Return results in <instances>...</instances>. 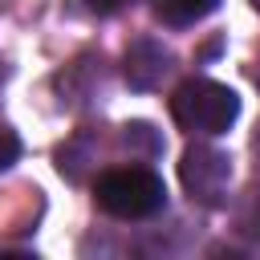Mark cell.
Here are the masks:
<instances>
[{
    "mask_svg": "<svg viewBox=\"0 0 260 260\" xmlns=\"http://www.w3.org/2000/svg\"><path fill=\"white\" fill-rule=\"evenodd\" d=\"M236 114H240L236 89H228L211 77H191L171 98V118L195 134H223L236 122Z\"/></svg>",
    "mask_w": 260,
    "mask_h": 260,
    "instance_id": "2",
    "label": "cell"
},
{
    "mask_svg": "<svg viewBox=\"0 0 260 260\" xmlns=\"http://www.w3.org/2000/svg\"><path fill=\"white\" fill-rule=\"evenodd\" d=\"M150 8H154V16H158L162 24L187 28V24L203 20V16H211V12L219 8V0H150Z\"/></svg>",
    "mask_w": 260,
    "mask_h": 260,
    "instance_id": "5",
    "label": "cell"
},
{
    "mask_svg": "<svg viewBox=\"0 0 260 260\" xmlns=\"http://www.w3.org/2000/svg\"><path fill=\"white\" fill-rule=\"evenodd\" d=\"M16 158H20V138L8 122H0V171H8Z\"/></svg>",
    "mask_w": 260,
    "mask_h": 260,
    "instance_id": "7",
    "label": "cell"
},
{
    "mask_svg": "<svg viewBox=\"0 0 260 260\" xmlns=\"http://www.w3.org/2000/svg\"><path fill=\"white\" fill-rule=\"evenodd\" d=\"M179 179L187 187L191 199L207 203V207H219L223 195H228V179H232V162L223 150L215 146H187L183 162H179Z\"/></svg>",
    "mask_w": 260,
    "mask_h": 260,
    "instance_id": "3",
    "label": "cell"
},
{
    "mask_svg": "<svg viewBox=\"0 0 260 260\" xmlns=\"http://www.w3.org/2000/svg\"><path fill=\"white\" fill-rule=\"evenodd\" d=\"M122 146H130L138 154H158L162 150V138H158V130L150 122H126L122 126Z\"/></svg>",
    "mask_w": 260,
    "mask_h": 260,
    "instance_id": "6",
    "label": "cell"
},
{
    "mask_svg": "<svg viewBox=\"0 0 260 260\" xmlns=\"http://www.w3.org/2000/svg\"><path fill=\"white\" fill-rule=\"evenodd\" d=\"M248 232L260 236V191H256V203H252V219H248Z\"/></svg>",
    "mask_w": 260,
    "mask_h": 260,
    "instance_id": "9",
    "label": "cell"
},
{
    "mask_svg": "<svg viewBox=\"0 0 260 260\" xmlns=\"http://www.w3.org/2000/svg\"><path fill=\"white\" fill-rule=\"evenodd\" d=\"M0 77H4V73H0Z\"/></svg>",
    "mask_w": 260,
    "mask_h": 260,
    "instance_id": "10",
    "label": "cell"
},
{
    "mask_svg": "<svg viewBox=\"0 0 260 260\" xmlns=\"http://www.w3.org/2000/svg\"><path fill=\"white\" fill-rule=\"evenodd\" d=\"M85 4H89L93 12H118V8L126 4V0H85Z\"/></svg>",
    "mask_w": 260,
    "mask_h": 260,
    "instance_id": "8",
    "label": "cell"
},
{
    "mask_svg": "<svg viewBox=\"0 0 260 260\" xmlns=\"http://www.w3.org/2000/svg\"><path fill=\"white\" fill-rule=\"evenodd\" d=\"M171 69V49H162L154 37H138L126 45L122 57V73L130 81V89H154Z\"/></svg>",
    "mask_w": 260,
    "mask_h": 260,
    "instance_id": "4",
    "label": "cell"
},
{
    "mask_svg": "<svg viewBox=\"0 0 260 260\" xmlns=\"http://www.w3.org/2000/svg\"><path fill=\"white\" fill-rule=\"evenodd\" d=\"M93 203L114 219H146L162 211L167 187L150 167H110L93 183Z\"/></svg>",
    "mask_w": 260,
    "mask_h": 260,
    "instance_id": "1",
    "label": "cell"
}]
</instances>
